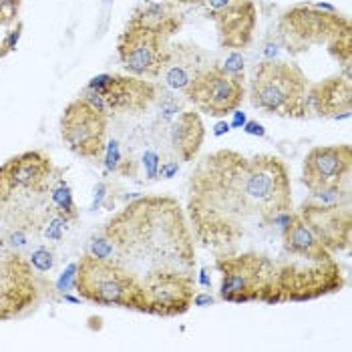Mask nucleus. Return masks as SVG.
<instances>
[{
    "instance_id": "obj_1",
    "label": "nucleus",
    "mask_w": 352,
    "mask_h": 352,
    "mask_svg": "<svg viewBox=\"0 0 352 352\" xmlns=\"http://www.w3.org/2000/svg\"><path fill=\"white\" fill-rule=\"evenodd\" d=\"M188 190L195 242L216 254L234 252L260 228L282 230L294 212L290 169L272 153L252 157L236 149L208 153L193 167Z\"/></svg>"
},
{
    "instance_id": "obj_2",
    "label": "nucleus",
    "mask_w": 352,
    "mask_h": 352,
    "mask_svg": "<svg viewBox=\"0 0 352 352\" xmlns=\"http://www.w3.org/2000/svg\"><path fill=\"white\" fill-rule=\"evenodd\" d=\"M101 234L113 258L143 284L157 274H195V248L179 201L171 195H145L105 221Z\"/></svg>"
},
{
    "instance_id": "obj_3",
    "label": "nucleus",
    "mask_w": 352,
    "mask_h": 352,
    "mask_svg": "<svg viewBox=\"0 0 352 352\" xmlns=\"http://www.w3.org/2000/svg\"><path fill=\"white\" fill-rule=\"evenodd\" d=\"M75 290L82 300L97 306H117L147 314L143 284L115 258L81 254L75 266Z\"/></svg>"
},
{
    "instance_id": "obj_4",
    "label": "nucleus",
    "mask_w": 352,
    "mask_h": 352,
    "mask_svg": "<svg viewBox=\"0 0 352 352\" xmlns=\"http://www.w3.org/2000/svg\"><path fill=\"white\" fill-rule=\"evenodd\" d=\"M274 262L270 306L318 300L328 294H336L346 286L344 272L332 256L324 260H314L282 252V256L274 258Z\"/></svg>"
},
{
    "instance_id": "obj_5",
    "label": "nucleus",
    "mask_w": 352,
    "mask_h": 352,
    "mask_svg": "<svg viewBox=\"0 0 352 352\" xmlns=\"http://www.w3.org/2000/svg\"><path fill=\"white\" fill-rule=\"evenodd\" d=\"M308 79L296 63L264 60L256 67L250 82L252 107L284 119L308 117Z\"/></svg>"
},
{
    "instance_id": "obj_6",
    "label": "nucleus",
    "mask_w": 352,
    "mask_h": 352,
    "mask_svg": "<svg viewBox=\"0 0 352 352\" xmlns=\"http://www.w3.org/2000/svg\"><path fill=\"white\" fill-rule=\"evenodd\" d=\"M276 30L284 49L290 54H300L322 45L328 49L344 34H352V25L349 16L330 6L300 2L280 14Z\"/></svg>"
},
{
    "instance_id": "obj_7",
    "label": "nucleus",
    "mask_w": 352,
    "mask_h": 352,
    "mask_svg": "<svg viewBox=\"0 0 352 352\" xmlns=\"http://www.w3.org/2000/svg\"><path fill=\"white\" fill-rule=\"evenodd\" d=\"M274 264L270 254L258 250L216 254V270L221 274L219 300L230 304H270Z\"/></svg>"
},
{
    "instance_id": "obj_8",
    "label": "nucleus",
    "mask_w": 352,
    "mask_h": 352,
    "mask_svg": "<svg viewBox=\"0 0 352 352\" xmlns=\"http://www.w3.org/2000/svg\"><path fill=\"white\" fill-rule=\"evenodd\" d=\"M107 113L79 95L67 103L60 115V139L71 153L99 162L107 145Z\"/></svg>"
},
{
    "instance_id": "obj_9",
    "label": "nucleus",
    "mask_w": 352,
    "mask_h": 352,
    "mask_svg": "<svg viewBox=\"0 0 352 352\" xmlns=\"http://www.w3.org/2000/svg\"><path fill=\"white\" fill-rule=\"evenodd\" d=\"M157 85L135 75H99L87 85L82 97L107 115H139L157 99Z\"/></svg>"
},
{
    "instance_id": "obj_10",
    "label": "nucleus",
    "mask_w": 352,
    "mask_h": 352,
    "mask_svg": "<svg viewBox=\"0 0 352 352\" xmlns=\"http://www.w3.org/2000/svg\"><path fill=\"white\" fill-rule=\"evenodd\" d=\"M169 38L129 16L117 38V56L121 67L135 77H160L167 63Z\"/></svg>"
},
{
    "instance_id": "obj_11",
    "label": "nucleus",
    "mask_w": 352,
    "mask_h": 352,
    "mask_svg": "<svg viewBox=\"0 0 352 352\" xmlns=\"http://www.w3.org/2000/svg\"><path fill=\"white\" fill-rule=\"evenodd\" d=\"M41 288L27 256L0 242V320H12L32 310Z\"/></svg>"
},
{
    "instance_id": "obj_12",
    "label": "nucleus",
    "mask_w": 352,
    "mask_h": 352,
    "mask_svg": "<svg viewBox=\"0 0 352 352\" xmlns=\"http://www.w3.org/2000/svg\"><path fill=\"white\" fill-rule=\"evenodd\" d=\"M195 107L210 117H228L244 101V77L230 75L221 67L210 65L199 71L184 93Z\"/></svg>"
},
{
    "instance_id": "obj_13",
    "label": "nucleus",
    "mask_w": 352,
    "mask_h": 352,
    "mask_svg": "<svg viewBox=\"0 0 352 352\" xmlns=\"http://www.w3.org/2000/svg\"><path fill=\"white\" fill-rule=\"evenodd\" d=\"M53 160L47 151H23L0 165V206L8 204L16 193H43L49 190L54 175Z\"/></svg>"
},
{
    "instance_id": "obj_14",
    "label": "nucleus",
    "mask_w": 352,
    "mask_h": 352,
    "mask_svg": "<svg viewBox=\"0 0 352 352\" xmlns=\"http://www.w3.org/2000/svg\"><path fill=\"white\" fill-rule=\"evenodd\" d=\"M308 230L328 252H346L352 242L351 201L320 204L316 199L302 201L296 212Z\"/></svg>"
},
{
    "instance_id": "obj_15",
    "label": "nucleus",
    "mask_w": 352,
    "mask_h": 352,
    "mask_svg": "<svg viewBox=\"0 0 352 352\" xmlns=\"http://www.w3.org/2000/svg\"><path fill=\"white\" fill-rule=\"evenodd\" d=\"M197 288L195 274L188 272H171L157 274L143 282L145 298H147V314L153 316H179L186 314L193 306V296Z\"/></svg>"
},
{
    "instance_id": "obj_16",
    "label": "nucleus",
    "mask_w": 352,
    "mask_h": 352,
    "mask_svg": "<svg viewBox=\"0 0 352 352\" xmlns=\"http://www.w3.org/2000/svg\"><path fill=\"white\" fill-rule=\"evenodd\" d=\"M352 171V147L349 143L312 147L302 163V184L318 191L346 184Z\"/></svg>"
},
{
    "instance_id": "obj_17",
    "label": "nucleus",
    "mask_w": 352,
    "mask_h": 352,
    "mask_svg": "<svg viewBox=\"0 0 352 352\" xmlns=\"http://www.w3.org/2000/svg\"><path fill=\"white\" fill-rule=\"evenodd\" d=\"M210 19L216 25L219 47L240 51L254 38L258 25V8L254 0H230L226 6L212 12Z\"/></svg>"
},
{
    "instance_id": "obj_18",
    "label": "nucleus",
    "mask_w": 352,
    "mask_h": 352,
    "mask_svg": "<svg viewBox=\"0 0 352 352\" xmlns=\"http://www.w3.org/2000/svg\"><path fill=\"white\" fill-rule=\"evenodd\" d=\"M308 109L324 119H344L352 109L351 75H332L308 85Z\"/></svg>"
},
{
    "instance_id": "obj_19",
    "label": "nucleus",
    "mask_w": 352,
    "mask_h": 352,
    "mask_svg": "<svg viewBox=\"0 0 352 352\" xmlns=\"http://www.w3.org/2000/svg\"><path fill=\"white\" fill-rule=\"evenodd\" d=\"M210 67V54L193 43H173L167 51V63L162 75L165 85L173 91L186 93L193 77Z\"/></svg>"
},
{
    "instance_id": "obj_20",
    "label": "nucleus",
    "mask_w": 352,
    "mask_h": 352,
    "mask_svg": "<svg viewBox=\"0 0 352 352\" xmlns=\"http://www.w3.org/2000/svg\"><path fill=\"white\" fill-rule=\"evenodd\" d=\"M171 147L182 162L190 163L197 157L204 139H206V125L197 111H182L171 125Z\"/></svg>"
},
{
    "instance_id": "obj_21",
    "label": "nucleus",
    "mask_w": 352,
    "mask_h": 352,
    "mask_svg": "<svg viewBox=\"0 0 352 352\" xmlns=\"http://www.w3.org/2000/svg\"><path fill=\"white\" fill-rule=\"evenodd\" d=\"M171 4L147 2L145 0L139 6H135L131 16H135L137 21L143 23L145 27L153 28V30L162 32L163 36L171 38L173 34H177L182 30V27H184V14L177 8H173Z\"/></svg>"
},
{
    "instance_id": "obj_22",
    "label": "nucleus",
    "mask_w": 352,
    "mask_h": 352,
    "mask_svg": "<svg viewBox=\"0 0 352 352\" xmlns=\"http://www.w3.org/2000/svg\"><path fill=\"white\" fill-rule=\"evenodd\" d=\"M60 169H54L53 179L49 184V208L56 216H60L67 223H75L81 217V210L73 197V190L65 177H60Z\"/></svg>"
},
{
    "instance_id": "obj_23",
    "label": "nucleus",
    "mask_w": 352,
    "mask_h": 352,
    "mask_svg": "<svg viewBox=\"0 0 352 352\" xmlns=\"http://www.w3.org/2000/svg\"><path fill=\"white\" fill-rule=\"evenodd\" d=\"M103 167H105V173L121 175V177H137V162L123 153L121 143L117 139H111L105 145Z\"/></svg>"
},
{
    "instance_id": "obj_24",
    "label": "nucleus",
    "mask_w": 352,
    "mask_h": 352,
    "mask_svg": "<svg viewBox=\"0 0 352 352\" xmlns=\"http://www.w3.org/2000/svg\"><path fill=\"white\" fill-rule=\"evenodd\" d=\"M65 226H67V221L60 216H56L53 210L47 206L45 217L38 221V230L43 232V238L47 242H60L63 234H65Z\"/></svg>"
},
{
    "instance_id": "obj_25",
    "label": "nucleus",
    "mask_w": 352,
    "mask_h": 352,
    "mask_svg": "<svg viewBox=\"0 0 352 352\" xmlns=\"http://www.w3.org/2000/svg\"><path fill=\"white\" fill-rule=\"evenodd\" d=\"M27 260L30 262L32 270L38 272V274H45V272H51L56 264V256L49 245H36L32 248L27 254Z\"/></svg>"
},
{
    "instance_id": "obj_26",
    "label": "nucleus",
    "mask_w": 352,
    "mask_h": 352,
    "mask_svg": "<svg viewBox=\"0 0 352 352\" xmlns=\"http://www.w3.org/2000/svg\"><path fill=\"white\" fill-rule=\"evenodd\" d=\"M23 28H25V25L19 21V23H16V27L6 32V36H4V38H2V43H0V58H4L6 54H10L12 51H16V45H19V41H21Z\"/></svg>"
},
{
    "instance_id": "obj_27",
    "label": "nucleus",
    "mask_w": 352,
    "mask_h": 352,
    "mask_svg": "<svg viewBox=\"0 0 352 352\" xmlns=\"http://www.w3.org/2000/svg\"><path fill=\"white\" fill-rule=\"evenodd\" d=\"M87 252H89V254H93V256H97V258H113V254H115L113 244L109 242L103 234H99L97 238H93V240H91V244H89V248H87Z\"/></svg>"
},
{
    "instance_id": "obj_28",
    "label": "nucleus",
    "mask_w": 352,
    "mask_h": 352,
    "mask_svg": "<svg viewBox=\"0 0 352 352\" xmlns=\"http://www.w3.org/2000/svg\"><path fill=\"white\" fill-rule=\"evenodd\" d=\"M143 167H145V173L149 179H160V167H162V162H160V155L155 151H145L143 153Z\"/></svg>"
},
{
    "instance_id": "obj_29",
    "label": "nucleus",
    "mask_w": 352,
    "mask_h": 352,
    "mask_svg": "<svg viewBox=\"0 0 352 352\" xmlns=\"http://www.w3.org/2000/svg\"><path fill=\"white\" fill-rule=\"evenodd\" d=\"M223 71H228L230 75H238V77H244V58L240 56L238 53H234L228 60L226 65L221 67Z\"/></svg>"
},
{
    "instance_id": "obj_30",
    "label": "nucleus",
    "mask_w": 352,
    "mask_h": 352,
    "mask_svg": "<svg viewBox=\"0 0 352 352\" xmlns=\"http://www.w3.org/2000/svg\"><path fill=\"white\" fill-rule=\"evenodd\" d=\"M179 171V165L175 162H165L160 167V179H171Z\"/></svg>"
},
{
    "instance_id": "obj_31",
    "label": "nucleus",
    "mask_w": 352,
    "mask_h": 352,
    "mask_svg": "<svg viewBox=\"0 0 352 352\" xmlns=\"http://www.w3.org/2000/svg\"><path fill=\"white\" fill-rule=\"evenodd\" d=\"M109 186L105 182H101V184H97L95 186V201H93V208H99L101 204H103V199L107 197L109 193Z\"/></svg>"
},
{
    "instance_id": "obj_32",
    "label": "nucleus",
    "mask_w": 352,
    "mask_h": 352,
    "mask_svg": "<svg viewBox=\"0 0 352 352\" xmlns=\"http://www.w3.org/2000/svg\"><path fill=\"white\" fill-rule=\"evenodd\" d=\"M244 129H245V133H250V135H258V137L266 135L264 127H262L260 123H256V121H248V123H245Z\"/></svg>"
},
{
    "instance_id": "obj_33",
    "label": "nucleus",
    "mask_w": 352,
    "mask_h": 352,
    "mask_svg": "<svg viewBox=\"0 0 352 352\" xmlns=\"http://www.w3.org/2000/svg\"><path fill=\"white\" fill-rule=\"evenodd\" d=\"M230 0H206L204 4H206V8H208V14H212V12H216L219 10L221 6H226Z\"/></svg>"
},
{
    "instance_id": "obj_34",
    "label": "nucleus",
    "mask_w": 352,
    "mask_h": 352,
    "mask_svg": "<svg viewBox=\"0 0 352 352\" xmlns=\"http://www.w3.org/2000/svg\"><path fill=\"white\" fill-rule=\"evenodd\" d=\"M193 304L195 306H210V304H214V298L210 294H195L193 296Z\"/></svg>"
},
{
    "instance_id": "obj_35",
    "label": "nucleus",
    "mask_w": 352,
    "mask_h": 352,
    "mask_svg": "<svg viewBox=\"0 0 352 352\" xmlns=\"http://www.w3.org/2000/svg\"><path fill=\"white\" fill-rule=\"evenodd\" d=\"M173 4H204L206 0H169Z\"/></svg>"
},
{
    "instance_id": "obj_36",
    "label": "nucleus",
    "mask_w": 352,
    "mask_h": 352,
    "mask_svg": "<svg viewBox=\"0 0 352 352\" xmlns=\"http://www.w3.org/2000/svg\"><path fill=\"white\" fill-rule=\"evenodd\" d=\"M228 129H230V125H228V123H219V125L216 127V135H221V133H223V131H228Z\"/></svg>"
},
{
    "instance_id": "obj_37",
    "label": "nucleus",
    "mask_w": 352,
    "mask_h": 352,
    "mask_svg": "<svg viewBox=\"0 0 352 352\" xmlns=\"http://www.w3.org/2000/svg\"><path fill=\"white\" fill-rule=\"evenodd\" d=\"M242 123H245L244 115H240V113H236V121H234V125H242Z\"/></svg>"
}]
</instances>
